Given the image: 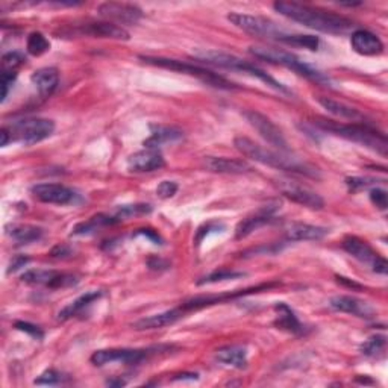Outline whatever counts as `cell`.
I'll use <instances>...</instances> for the list:
<instances>
[{"instance_id":"603a6c76","label":"cell","mask_w":388,"mask_h":388,"mask_svg":"<svg viewBox=\"0 0 388 388\" xmlns=\"http://www.w3.org/2000/svg\"><path fill=\"white\" fill-rule=\"evenodd\" d=\"M317 102L322 105V107L327 110L329 114L335 115V117H339L341 120H349L352 123H365V115L358 111L356 108L351 107L348 103L339 102L335 99H329V98H317Z\"/></svg>"},{"instance_id":"9c48e42d","label":"cell","mask_w":388,"mask_h":388,"mask_svg":"<svg viewBox=\"0 0 388 388\" xmlns=\"http://www.w3.org/2000/svg\"><path fill=\"white\" fill-rule=\"evenodd\" d=\"M243 115L252 128H254L269 144L275 146L279 152L290 153L288 141L286 140L284 134H282V131L267 117V115L261 114L255 110H247L243 112Z\"/></svg>"},{"instance_id":"ba28073f","label":"cell","mask_w":388,"mask_h":388,"mask_svg":"<svg viewBox=\"0 0 388 388\" xmlns=\"http://www.w3.org/2000/svg\"><path fill=\"white\" fill-rule=\"evenodd\" d=\"M11 141L23 143L25 146H33L49 139L55 131V123L49 119H25L5 126Z\"/></svg>"},{"instance_id":"d6986e66","label":"cell","mask_w":388,"mask_h":388,"mask_svg":"<svg viewBox=\"0 0 388 388\" xmlns=\"http://www.w3.org/2000/svg\"><path fill=\"white\" fill-rule=\"evenodd\" d=\"M76 34L90 35L94 38H111V40H122V41H128L131 38L129 33L124 28L110 22L86 23L76 29Z\"/></svg>"},{"instance_id":"cb8c5ba5","label":"cell","mask_w":388,"mask_h":388,"mask_svg":"<svg viewBox=\"0 0 388 388\" xmlns=\"http://www.w3.org/2000/svg\"><path fill=\"white\" fill-rule=\"evenodd\" d=\"M328 235V229L308 223H290L286 228V237L288 241H317Z\"/></svg>"},{"instance_id":"8fae6325","label":"cell","mask_w":388,"mask_h":388,"mask_svg":"<svg viewBox=\"0 0 388 388\" xmlns=\"http://www.w3.org/2000/svg\"><path fill=\"white\" fill-rule=\"evenodd\" d=\"M98 14L108 20L110 23H119V25H137L141 17L143 11L132 4H120V2H105L98 6Z\"/></svg>"},{"instance_id":"f35d334b","label":"cell","mask_w":388,"mask_h":388,"mask_svg":"<svg viewBox=\"0 0 388 388\" xmlns=\"http://www.w3.org/2000/svg\"><path fill=\"white\" fill-rule=\"evenodd\" d=\"M17 78V73L14 70H2V75H0V86H2V102L8 98L9 88L13 87V83Z\"/></svg>"},{"instance_id":"836d02e7","label":"cell","mask_w":388,"mask_h":388,"mask_svg":"<svg viewBox=\"0 0 388 388\" xmlns=\"http://www.w3.org/2000/svg\"><path fill=\"white\" fill-rule=\"evenodd\" d=\"M246 274L243 271H234V270H216L213 274H209L204 276L201 281H197V286H205V284H214V282H222V281H229V279H237V278H243Z\"/></svg>"},{"instance_id":"3957f363","label":"cell","mask_w":388,"mask_h":388,"mask_svg":"<svg viewBox=\"0 0 388 388\" xmlns=\"http://www.w3.org/2000/svg\"><path fill=\"white\" fill-rule=\"evenodd\" d=\"M234 144L241 153L247 156V158L263 165H269L278 170H284L308 177H320V170L317 167H314L307 161H300L295 158V156H291L290 153L267 149L264 146H261L247 137H237L234 140Z\"/></svg>"},{"instance_id":"816d5d0a","label":"cell","mask_w":388,"mask_h":388,"mask_svg":"<svg viewBox=\"0 0 388 388\" xmlns=\"http://www.w3.org/2000/svg\"><path fill=\"white\" fill-rule=\"evenodd\" d=\"M0 137H2V143H0V146H5L9 143V140H11V135H9L8 129L6 128H2V131H0Z\"/></svg>"},{"instance_id":"c3c4849f","label":"cell","mask_w":388,"mask_h":388,"mask_svg":"<svg viewBox=\"0 0 388 388\" xmlns=\"http://www.w3.org/2000/svg\"><path fill=\"white\" fill-rule=\"evenodd\" d=\"M69 255H71V250L67 246H57L54 250H52V257L55 258H66Z\"/></svg>"},{"instance_id":"2e32d148","label":"cell","mask_w":388,"mask_h":388,"mask_svg":"<svg viewBox=\"0 0 388 388\" xmlns=\"http://www.w3.org/2000/svg\"><path fill=\"white\" fill-rule=\"evenodd\" d=\"M329 305L335 311L352 314V316L361 317V319L375 317V308L370 305V303L355 296H335L331 299Z\"/></svg>"},{"instance_id":"7c38bea8","label":"cell","mask_w":388,"mask_h":388,"mask_svg":"<svg viewBox=\"0 0 388 388\" xmlns=\"http://www.w3.org/2000/svg\"><path fill=\"white\" fill-rule=\"evenodd\" d=\"M22 281L33 286H46L49 288H66L78 284L75 275L61 274L55 270H28L22 275Z\"/></svg>"},{"instance_id":"5b68a950","label":"cell","mask_w":388,"mask_h":388,"mask_svg":"<svg viewBox=\"0 0 388 388\" xmlns=\"http://www.w3.org/2000/svg\"><path fill=\"white\" fill-rule=\"evenodd\" d=\"M193 57L199 61L206 62V64L217 66V67L228 69V70H234V71L247 73V75L259 79L261 82H264L266 86L271 87V88L279 91V93L291 94V91L286 86H282L279 81H276L275 78H271L269 73H266L264 70H261L257 66L250 64L249 61L241 59L235 55L225 54V52H218V50H194Z\"/></svg>"},{"instance_id":"681fc988","label":"cell","mask_w":388,"mask_h":388,"mask_svg":"<svg viewBox=\"0 0 388 388\" xmlns=\"http://www.w3.org/2000/svg\"><path fill=\"white\" fill-rule=\"evenodd\" d=\"M137 235H144V237L151 238L152 241H155L156 245H158V243L161 245V238H160V235L156 234V233H153L152 229H140V233H137Z\"/></svg>"},{"instance_id":"8992f818","label":"cell","mask_w":388,"mask_h":388,"mask_svg":"<svg viewBox=\"0 0 388 388\" xmlns=\"http://www.w3.org/2000/svg\"><path fill=\"white\" fill-rule=\"evenodd\" d=\"M249 52L258 59L271 62V64L284 66L303 78L322 83V86H331V79L324 75V73L314 69L312 66L308 64V62L302 61L299 57L291 54V52L276 49V47H267V46H252L249 47Z\"/></svg>"},{"instance_id":"1f68e13d","label":"cell","mask_w":388,"mask_h":388,"mask_svg":"<svg viewBox=\"0 0 388 388\" xmlns=\"http://www.w3.org/2000/svg\"><path fill=\"white\" fill-rule=\"evenodd\" d=\"M9 235L18 243H33L43 237V229L33 225H17L9 230Z\"/></svg>"},{"instance_id":"9a60e30c","label":"cell","mask_w":388,"mask_h":388,"mask_svg":"<svg viewBox=\"0 0 388 388\" xmlns=\"http://www.w3.org/2000/svg\"><path fill=\"white\" fill-rule=\"evenodd\" d=\"M33 194L40 202L54 205H69L76 199V193L62 184H38L33 187Z\"/></svg>"},{"instance_id":"5bb4252c","label":"cell","mask_w":388,"mask_h":388,"mask_svg":"<svg viewBox=\"0 0 388 388\" xmlns=\"http://www.w3.org/2000/svg\"><path fill=\"white\" fill-rule=\"evenodd\" d=\"M276 284H261L258 287H252L249 290H238L234 293H225V295H209V296H196L193 299H188L184 302V305L181 307L184 311H193V310H201L205 307H211L217 305V303L228 302V300H234L238 298H243L246 295H250V293H259L263 290H269L271 287H275Z\"/></svg>"},{"instance_id":"4fadbf2b","label":"cell","mask_w":388,"mask_h":388,"mask_svg":"<svg viewBox=\"0 0 388 388\" xmlns=\"http://www.w3.org/2000/svg\"><path fill=\"white\" fill-rule=\"evenodd\" d=\"M151 353V349H105L94 352L91 355V363L94 365H107L112 363L137 364L148 358Z\"/></svg>"},{"instance_id":"bcb514c9","label":"cell","mask_w":388,"mask_h":388,"mask_svg":"<svg viewBox=\"0 0 388 388\" xmlns=\"http://www.w3.org/2000/svg\"><path fill=\"white\" fill-rule=\"evenodd\" d=\"M372 269L373 271H376V274H381V275H385L387 270H388V264H387V259L382 258V257H377L375 263L372 264Z\"/></svg>"},{"instance_id":"f6af8a7d","label":"cell","mask_w":388,"mask_h":388,"mask_svg":"<svg viewBox=\"0 0 388 388\" xmlns=\"http://www.w3.org/2000/svg\"><path fill=\"white\" fill-rule=\"evenodd\" d=\"M205 229H206V233H197V235H196V245H199V243H201V241L204 240V237H205V234H209V233H211V230H218V229H223L225 226L222 225V223H208V225H205L204 226Z\"/></svg>"},{"instance_id":"b9f144b4","label":"cell","mask_w":388,"mask_h":388,"mask_svg":"<svg viewBox=\"0 0 388 388\" xmlns=\"http://www.w3.org/2000/svg\"><path fill=\"white\" fill-rule=\"evenodd\" d=\"M177 192V184L173 181H163L158 187H156V194L161 199H170Z\"/></svg>"},{"instance_id":"7dc6e473","label":"cell","mask_w":388,"mask_h":388,"mask_svg":"<svg viewBox=\"0 0 388 388\" xmlns=\"http://www.w3.org/2000/svg\"><path fill=\"white\" fill-rule=\"evenodd\" d=\"M29 263V259L25 258V257H16L13 261H11V267H9V274H11V271H17L18 269H22L25 267L26 264Z\"/></svg>"},{"instance_id":"52a82bcc","label":"cell","mask_w":388,"mask_h":388,"mask_svg":"<svg viewBox=\"0 0 388 388\" xmlns=\"http://www.w3.org/2000/svg\"><path fill=\"white\" fill-rule=\"evenodd\" d=\"M140 59L144 62V64L173 70V71H180V73H184V75L194 76L214 88H222V90H237L238 88L235 83L229 82L223 76L217 75V73H214L211 70H206L204 67L190 64V62L177 61V59H172V58H163V57H140Z\"/></svg>"},{"instance_id":"30bf717a","label":"cell","mask_w":388,"mask_h":388,"mask_svg":"<svg viewBox=\"0 0 388 388\" xmlns=\"http://www.w3.org/2000/svg\"><path fill=\"white\" fill-rule=\"evenodd\" d=\"M276 187L279 188V192L282 194H284L287 199H290L291 202L307 206L310 209H323L324 206L323 197L319 193L312 192L311 188L302 185L296 181L279 180L276 182Z\"/></svg>"},{"instance_id":"f907efd6","label":"cell","mask_w":388,"mask_h":388,"mask_svg":"<svg viewBox=\"0 0 388 388\" xmlns=\"http://www.w3.org/2000/svg\"><path fill=\"white\" fill-rule=\"evenodd\" d=\"M337 281H339V282H341V284H344V286L351 287V288H361V286H360V284H356V282L349 281L348 278H344V276H337Z\"/></svg>"},{"instance_id":"e575fe53","label":"cell","mask_w":388,"mask_h":388,"mask_svg":"<svg viewBox=\"0 0 388 388\" xmlns=\"http://www.w3.org/2000/svg\"><path fill=\"white\" fill-rule=\"evenodd\" d=\"M385 346H387V339L384 335H376V337L369 339L361 346V352L365 356H377L385 351Z\"/></svg>"},{"instance_id":"f546056e","label":"cell","mask_w":388,"mask_h":388,"mask_svg":"<svg viewBox=\"0 0 388 388\" xmlns=\"http://www.w3.org/2000/svg\"><path fill=\"white\" fill-rule=\"evenodd\" d=\"M275 310L278 312L276 327H279L281 329H286L288 332H293V334H302L303 332L302 323L296 317L295 311H293L287 305V303H278V305L275 307Z\"/></svg>"},{"instance_id":"7a4b0ae2","label":"cell","mask_w":388,"mask_h":388,"mask_svg":"<svg viewBox=\"0 0 388 388\" xmlns=\"http://www.w3.org/2000/svg\"><path fill=\"white\" fill-rule=\"evenodd\" d=\"M228 20L238 29L245 30V33L250 35L263 37L269 40L279 41L288 46L295 47H305L310 50H317L319 47V38L314 35H302V34H290L287 30L281 29L275 22L259 16H250V14H241V13H233L228 16Z\"/></svg>"},{"instance_id":"f1b7e54d","label":"cell","mask_w":388,"mask_h":388,"mask_svg":"<svg viewBox=\"0 0 388 388\" xmlns=\"http://www.w3.org/2000/svg\"><path fill=\"white\" fill-rule=\"evenodd\" d=\"M103 293L99 291V290H93V291H88L86 293V295L79 296L76 300H73L71 303H69V305L66 308H62L59 312H58V320H69L71 319L73 316H76L78 312H81L82 310H86L88 305H91V303L94 300H98L102 298Z\"/></svg>"},{"instance_id":"60d3db41","label":"cell","mask_w":388,"mask_h":388,"mask_svg":"<svg viewBox=\"0 0 388 388\" xmlns=\"http://www.w3.org/2000/svg\"><path fill=\"white\" fill-rule=\"evenodd\" d=\"M370 201L376 208H380L381 211H385L388 206L387 192L382 190V188H373V190L370 192Z\"/></svg>"},{"instance_id":"6da1fadb","label":"cell","mask_w":388,"mask_h":388,"mask_svg":"<svg viewBox=\"0 0 388 388\" xmlns=\"http://www.w3.org/2000/svg\"><path fill=\"white\" fill-rule=\"evenodd\" d=\"M274 8L276 13L290 18L291 22L300 23L314 30H320L324 34L340 35L353 29V22L351 18L308 5H300L296 2H276L274 4Z\"/></svg>"},{"instance_id":"d6a6232c","label":"cell","mask_w":388,"mask_h":388,"mask_svg":"<svg viewBox=\"0 0 388 388\" xmlns=\"http://www.w3.org/2000/svg\"><path fill=\"white\" fill-rule=\"evenodd\" d=\"M26 49L33 57H40L46 54V52L50 49V43L41 33H33L28 37Z\"/></svg>"},{"instance_id":"4dcf8cb0","label":"cell","mask_w":388,"mask_h":388,"mask_svg":"<svg viewBox=\"0 0 388 388\" xmlns=\"http://www.w3.org/2000/svg\"><path fill=\"white\" fill-rule=\"evenodd\" d=\"M120 220L117 217H110V216H94L91 217L88 222L79 223L75 229H73V235H86V234H91L94 230H98L102 226H108V225H114L119 223Z\"/></svg>"},{"instance_id":"d590c367","label":"cell","mask_w":388,"mask_h":388,"mask_svg":"<svg viewBox=\"0 0 388 388\" xmlns=\"http://www.w3.org/2000/svg\"><path fill=\"white\" fill-rule=\"evenodd\" d=\"M152 213V206L151 205H146V204H139V205H123L119 208L117 214H115V217H117L120 222L123 218L126 217H135V216H144V214H149Z\"/></svg>"},{"instance_id":"7bdbcfd3","label":"cell","mask_w":388,"mask_h":388,"mask_svg":"<svg viewBox=\"0 0 388 388\" xmlns=\"http://www.w3.org/2000/svg\"><path fill=\"white\" fill-rule=\"evenodd\" d=\"M16 328L18 331H23V332H26L29 335H33V337H35L38 340L43 339V332H41V329L38 327H35V324H30L28 322H17L16 323Z\"/></svg>"},{"instance_id":"44dd1931","label":"cell","mask_w":388,"mask_h":388,"mask_svg":"<svg viewBox=\"0 0 388 388\" xmlns=\"http://www.w3.org/2000/svg\"><path fill=\"white\" fill-rule=\"evenodd\" d=\"M184 310L182 308H173L169 311H164L160 314H153L149 317H143L132 323V328L137 331H151V329H161L165 327H170V324L176 323L180 319L184 317Z\"/></svg>"},{"instance_id":"ac0fdd59","label":"cell","mask_w":388,"mask_h":388,"mask_svg":"<svg viewBox=\"0 0 388 388\" xmlns=\"http://www.w3.org/2000/svg\"><path fill=\"white\" fill-rule=\"evenodd\" d=\"M351 46L356 52V54L364 57H376L381 55L384 52V45L370 30L365 29H356L351 35Z\"/></svg>"},{"instance_id":"7402d4cb","label":"cell","mask_w":388,"mask_h":388,"mask_svg":"<svg viewBox=\"0 0 388 388\" xmlns=\"http://www.w3.org/2000/svg\"><path fill=\"white\" fill-rule=\"evenodd\" d=\"M274 211H275L274 208L267 206L264 209H261L259 213L250 216V217H246L245 220H241V222L237 226V229H235V238L237 240H243V238H246L247 235H250L252 233H254V230H257L258 228L274 223L275 218H274V216H271V214H274Z\"/></svg>"},{"instance_id":"484cf974","label":"cell","mask_w":388,"mask_h":388,"mask_svg":"<svg viewBox=\"0 0 388 388\" xmlns=\"http://www.w3.org/2000/svg\"><path fill=\"white\" fill-rule=\"evenodd\" d=\"M343 249L348 252L349 255H352L355 259L361 261L364 264H373L376 258L380 257L376 254V252L372 249V246L369 243H365L361 238L358 237H346L343 240Z\"/></svg>"},{"instance_id":"74e56055","label":"cell","mask_w":388,"mask_h":388,"mask_svg":"<svg viewBox=\"0 0 388 388\" xmlns=\"http://www.w3.org/2000/svg\"><path fill=\"white\" fill-rule=\"evenodd\" d=\"M25 64V58L23 55H20L18 52H9V54L4 55L2 58V66L4 69L2 70H14L20 66Z\"/></svg>"},{"instance_id":"83f0119b","label":"cell","mask_w":388,"mask_h":388,"mask_svg":"<svg viewBox=\"0 0 388 388\" xmlns=\"http://www.w3.org/2000/svg\"><path fill=\"white\" fill-rule=\"evenodd\" d=\"M216 360L234 369H246L247 367V351L243 346H226L216 352Z\"/></svg>"},{"instance_id":"d4e9b609","label":"cell","mask_w":388,"mask_h":388,"mask_svg":"<svg viewBox=\"0 0 388 388\" xmlns=\"http://www.w3.org/2000/svg\"><path fill=\"white\" fill-rule=\"evenodd\" d=\"M184 137V132L175 126L167 124H151V137L144 141V146L149 149H158L164 143L177 141Z\"/></svg>"},{"instance_id":"8d00e7d4","label":"cell","mask_w":388,"mask_h":388,"mask_svg":"<svg viewBox=\"0 0 388 388\" xmlns=\"http://www.w3.org/2000/svg\"><path fill=\"white\" fill-rule=\"evenodd\" d=\"M377 182H380V181L375 180V177H348V180H346V184H348L351 192L363 190V188H367L370 185H376Z\"/></svg>"},{"instance_id":"ab89813d","label":"cell","mask_w":388,"mask_h":388,"mask_svg":"<svg viewBox=\"0 0 388 388\" xmlns=\"http://www.w3.org/2000/svg\"><path fill=\"white\" fill-rule=\"evenodd\" d=\"M62 380V375L57 370H46L45 373H41L37 380H35V384L37 385H57L59 384Z\"/></svg>"},{"instance_id":"277c9868","label":"cell","mask_w":388,"mask_h":388,"mask_svg":"<svg viewBox=\"0 0 388 388\" xmlns=\"http://www.w3.org/2000/svg\"><path fill=\"white\" fill-rule=\"evenodd\" d=\"M314 124L332 135H337L348 141L361 144L381 156H387L388 141L382 132L370 128L367 123H340L328 119H316Z\"/></svg>"},{"instance_id":"e0dca14e","label":"cell","mask_w":388,"mask_h":388,"mask_svg":"<svg viewBox=\"0 0 388 388\" xmlns=\"http://www.w3.org/2000/svg\"><path fill=\"white\" fill-rule=\"evenodd\" d=\"M164 156L158 149L146 148L144 151H140L129 156L128 169L135 173H144L158 170L161 167H164Z\"/></svg>"},{"instance_id":"ee69618b","label":"cell","mask_w":388,"mask_h":388,"mask_svg":"<svg viewBox=\"0 0 388 388\" xmlns=\"http://www.w3.org/2000/svg\"><path fill=\"white\" fill-rule=\"evenodd\" d=\"M148 266L151 270H165L169 269L170 264L167 263L165 259H161V258H156V257H152L148 259Z\"/></svg>"},{"instance_id":"ffe728a7","label":"cell","mask_w":388,"mask_h":388,"mask_svg":"<svg viewBox=\"0 0 388 388\" xmlns=\"http://www.w3.org/2000/svg\"><path fill=\"white\" fill-rule=\"evenodd\" d=\"M204 167L208 172L220 175H243L252 172V167L246 161L225 158V156H206Z\"/></svg>"},{"instance_id":"4316f807","label":"cell","mask_w":388,"mask_h":388,"mask_svg":"<svg viewBox=\"0 0 388 388\" xmlns=\"http://www.w3.org/2000/svg\"><path fill=\"white\" fill-rule=\"evenodd\" d=\"M30 81H33V83L35 86V88L38 90V93L41 94V96L47 98L58 87L59 73L54 67H45V69H40L35 73H33Z\"/></svg>"}]
</instances>
